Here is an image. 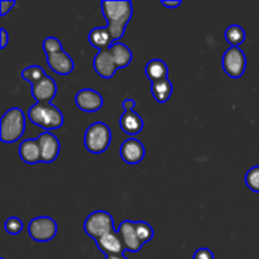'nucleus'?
<instances>
[{"label":"nucleus","mask_w":259,"mask_h":259,"mask_svg":"<svg viewBox=\"0 0 259 259\" xmlns=\"http://www.w3.org/2000/svg\"><path fill=\"white\" fill-rule=\"evenodd\" d=\"M101 8L108 22L106 28L115 43L125 33L126 25L133 15V5L131 2H101Z\"/></svg>","instance_id":"nucleus-1"},{"label":"nucleus","mask_w":259,"mask_h":259,"mask_svg":"<svg viewBox=\"0 0 259 259\" xmlns=\"http://www.w3.org/2000/svg\"><path fill=\"white\" fill-rule=\"evenodd\" d=\"M28 118L30 119L33 124L46 129V131L61 128L63 125V121H65L63 114L51 103L34 104L28 111Z\"/></svg>","instance_id":"nucleus-2"},{"label":"nucleus","mask_w":259,"mask_h":259,"mask_svg":"<svg viewBox=\"0 0 259 259\" xmlns=\"http://www.w3.org/2000/svg\"><path fill=\"white\" fill-rule=\"evenodd\" d=\"M25 131V116L22 109L12 108L5 111L0 121V139L4 143H14Z\"/></svg>","instance_id":"nucleus-3"},{"label":"nucleus","mask_w":259,"mask_h":259,"mask_svg":"<svg viewBox=\"0 0 259 259\" xmlns=\"http://www.w3.org/2000/svg\"><path fill=\"white\" fill-rule=\"evenodd\" d=\"M85 147L90 153L100 154L109 148L111 142L110 128L105 123H94L85 132Z\"/></svg>","instance_id":"nucleus-4"},{"label":"nucleus","mask_w":259,"mask_h":259,"mask_svg":"<svg viewBox=\"0 0 259 259\" xmlns=\"http://www.w3.org/2000/svg\"><path fill=\"white\" fill-rule=\"evenodd\" d=\"M83 229L89 237L96 240L108 233L114 232V219L109 212L104 211V210H98V211L91 212L86 218L85 223H83Z\"/></svg>","instance_id":"nucleus-5"},{"label":"nucleus","mask_w":259,"mask_h":259,"mask_svg":"<svg viewBox=\"0 0 259 259\" xmlns=\"http://www.w3.org/2000/svg\"><path fill=\"white\" fill-rule=\"evenodd\" d=\"M28 234L34 242H50L57 234V224L50 217H38L30 220Z\"/></svg>","instance_id":"nucleus-6"},{"label":"nucleus","mask_w":259,"mask_h":259,"mask_svg":"<svg viewBox=\"0 0 259 259\" xmlns=\"http://www.w3.org/2000/svg\"><path fill=\"white\" fill-rule=\"evenodd\" d=\"M222 65L228 76L238 78L247 68V57L239 47H229L223 56Z\"/></svg>","instance_id":"nucleus-7"},{"label":"nucleus","mask_w":259,"mask_h":259,"mask_svg":"<svg viewBox=\"0 0 259 259\" xmlns=\"http://www.w3.org/2000/svg\"><path fill=\"white\" fill-rule=\"evenodd\" d=\"M75 103L78 109L86 113H95L103 108L104 99L98 91L93 89H82L75 96Z\"/></svg>","instance_id":"nucleus-8"},{"label":"nucleus","mask_w":259,"mask_h":259,"mask_svg":"<svg viewBox=\"0 0 259 259\" xmlns=\"http://www.w3.org/2000/svg\"><path fill=\"white\" fill-rule=\"evenodd\" d=\"M40 148V162L51 163L55 161L60 153V142L51 132H45L37 138Z\"/></svg>","instance_id":"nucleus-9"},{"label":"nucleus","mask_w":259,"mask_h":259,"mask_svg":"<svg viewBox=\"0 0 259 259\" xmlns=\"http://www.w3.org/2000/svg\"><path fill=\"white\" fill-rule=\"evenodd\" d=\"M94 68L96 73L104 78H111L115 75L118 66H116L115 60L113 57L110 48L104 51H99L94 57Z\"/></svg>","instance_id":"nucleus-10"},{"label":"nucleus","mask_w":259,"mask_h":259,"mask_svg":"<svg viewBox=\"0 0 259 259\" xmlns=\"http://www.w3.org/2000/svg\"><path fill=\"white\" fill-rule=\"evenodd\" d=\"M120 156L125 163L137 164L143 161L144 156H146V148L138 139L129 138L121 144Z\"/></svg>","instance_id":"nucleus-11"},{"label":"nucleus","mask_w":259,"mask_h":259,"mask_svg":"<svg viewBox=\"0 0 259 259\" xmlns=\"http://www.w3.org/2000/svg\"><path fill=\"white\" fill-rule=\"evenodd\" d=\"M56 93H57V85L50 76H46L37 83L32 85V95L37 103L50 104L55 99Z\"/></svg>","instance_id":"nucleus-12"},{"label":"nucleus","mask_w":259,"mask_h":259,"mask_svg":"<svg viewBox=\"0 0 259 259\" xmlns=\"http://www.w3.org/2000/svg\"><path fill=\"white\" fill-rule=\"evenodd\" d=\"M118 234L120 237L121 242H123L124 247H125V250H129V252H138L142 248V245H143V243L139 239L138 234H137L134 222L124 220L119 225Z\"/></svg>","instance_id":"nucleus-13"},{"label":"nucleus","mask_w":259,"mask_h":259,"mask_svg":"<svg viewBox=\"0 0 259 259\" xmlns=\"http://www.w3.org/2000/svg\"><path fill=\"white\" fill-rule=\"evenodd\" d=\"M47 65L53 72L58 73V75H68L75 68V63L71 58L70 55L65 52V51H60V52L52 53V55L47 56Z\"/></svg>","instance_id":"nucleus-14"},{"label":"nucleus","mask_w":259,"mask_h":259,"mask_svg":"<svg viewBox=\"0 0 259 259\" xmlns=\"http://www.w3.org/2000/svg\"><path fill=\"white\" fill-rule=\"evenodd\" d=\"M96 245L106 257L114 254H123L124 250H125V247H124L118 232L108 233L104 237L96 239Z\"/></svg>","instance_id":"nucleus-15"},{"label":"nucleus","mask_w":259,"mask_h":259,"mask_svg":"<svg viewBox=\"0 0 259 259\" xmlns=\"http://www.w3.org/2000/svg\"><path fill=\"white\" fill-rule=\"evenodd\" d=\"M120 128L129 136H137L143 131V119L136 111H124L120 116Z\"/></svg>","instance_id":"nucleus-16"},{"label":"nucleus","mask_w":259,"mask_h":259,"mask_svg":"<svg viewBox=\"0 0 259 259\" xmlns=\"http://www.w3.org/2000/svg\"><path fill=\"white\" fill-rule=\"evenodd\" d=\"M88 38L90 45L99 51L108 50V48H110L111 45L114 43L113 37H111L110 32H109V29L106 27L94 28V29L89 33Z\"/></svg>","instance_id":"nucleus-17"},{"label":"nucleus","mask_w":259,"mask_h":259,"mask_svg":"<svg viewBox=\"0 0 259 259\" xmlns=\"http://www.w3.org/2000/svg\"><path fill=\"white\" fill-rule=\"evenodd\" d=\"M19 156L28 164H35L40 162V148L37 139L23 141L19 147Z\"/></svg>","instance_id":"nucleus-18"},{"label":"nucleus","mask_w":259,"mask_h":259,"mask_svg":"<svg viewBox=\"0 0 259 259\" xmlns=\"http://www.w3.org/2000/svg\"><path fill=\"white\" fill-rule=\"evenodd\" d=\"M172 91H174V86H172V82L168 80V77L151 83L152 95L159 104L167 103L168 99L171 98Z\"/></svg>","instance_id":"nucleus-19"},{"label":"nucleus","mask_w":259,"mask_h":259,"mask_svg":"<svg viewBox=\"0 0 259 259\" xmlns=\"http://www.w3.org/2000/svg\"><path fill=\"white\" fill-rule=\"evenodd\" d=\"M110 51L113 53V57L115 60L118 68L126 67L132 62V60H133V53H132L131 48L128 46L123 45V43H113L110 47Z\"/></svg>","instance_id":"nucleus-20"},{"label":"nucleus","mask_w":259,"mask_h":259,"mask_svg":"<svg viewBox=\"0 0 259 259\" xmlns=\"http://www.w3.org/2000/svg\"><path fill=\"white\" fill-rule=\"evenodd\" d=\"M146 75L151 80V82L163 80L168 76V67H167L164 61L156 58V60H152L147 63Z\"/></svg>","instance_id":"nucleus-21"},{"label":"nucleus","mask_w":259,"mask_h":259,"mask_svg":"<svg viewBox=\"0 0 259 259\" xmlns=\"http://www.w3.org/2000/svg\"><path fill=\"white\" fill-rule=\"evenodd\" d=\"M225 38H227L230 47H238V46L242 45L245 40V32L240 25H229L227 30H225Z\"/></svg>","instance_id":"nucleus-22"},{"label":"nucleus","mask_w":259,"mask_h":259,"mask_svg":"<svg viewBox=\"0 0 259 259\" xmlns=\"http://www.w3.org/2000/svg\"><path fill=\"white\" fill-rule=\"evenodd\" d=\"M46 76L47 75H46L45 70H43L40 66L37 65L28 66V67H25L24 70L22 71V77L24 78L25 81H28L29 83H32V85L37 83L38 81H40L43 77H46Z\"/></svg>","instance_id":"nucleus-23"},{"label":"nucleus","mask_w":259,"mask_h":259,"mask_svg":"<svg viewBox=\"0 0 259 259\" xmlns=\"http://www.w3.org/2000/svg\"><path fill=\"white\" fill-rule=\"evenodd\" d=\"M134 225H136V230H137V234H138L139 239L143 244L148 243L149 240L153 238L154 235V230L148 223L146 222H134Z\"/></svg>","instance_id":"nucleus-24"},{"label":"nucleus","mask_w":259,"mask_h":259,"mask_svg":"<svg viewBox=\"0 0 259 259\" xmlns=\"http://www.w3.org/2000/svg\"><path fill=\"white\" fill-rule=\"evenodd\" d=\"M245 184L253 192L259 194V166H254L245 175Z\"/></svg>","instance_id":"nucleus-25"},{"label":"nucleus","mask_w":259,"mask_h":259,"mask_svg":"<svg viewBox=\"0 0 259 259\" xmlns=\"http://www.w3.org/2000/svg\"><path fill=\"white\" fill-rule=\"evenodd\" d=\"M23 228H24V225H23V222L19 219V218L12 217L9 218V219L5 220L4 223L5 232L10 235L19 234V233L23 230Z\"/></svg>","instance_id":"nucleus-26"},{"label":"nucleus","mask_w":259,"mask_h":259,"mask_svg":"<svg viewBox=\"0 0 259 259\" xmlns=\"http://www.w3.org/2000/svg\"><path fill=\"white\" fill-rule=\"evenodd\" d=\"M43 51H45L46 56L52 55V53L60 52V51H63L62 45H61L60 40L55 37H47L45 40H43Z\"/></svg>","instance_id":"nucleus-27"},{"label":"nucleus","mask_w":259,"mask_h":259,"mask_svg":"<svg viewBox=\"0 0 259 259\" xmlns=\"http://www.w3.org/2000/svg\"><path fill=\"white\" fill-rule=\"evenodd\" d=\"M194 259H215V258L211 250L207 249V248H200V249H197L196 252H195Z\"/></svg>","instance_id":"nucleus-28"},{"label":"nucleus","mask_w":259,"mask_h":259,"mask_svg":"<svg viewBox=\"0 0 259 259\" xmlns=\"http://www.w3.org/2000/svg\"><path fill=\"white\" fill-rule=\"evenodd\" d=\"M14 5H15L14 0H10V2L9 0H2V2H0V15H2V17L7 15L8 13L13 9Z\"/></svg>","instance_id":"nucleus-29"},{"label":"nucleus","mask_w":259,"mask_h":259,"mask_svg":"<svg viewBox=\"0 0 259 259\" xmlns=\"http://www.w3.org/2000/svg\"><path fill=\"white\" fill-rule=\"evenodd\" d=\"M134 108H136V101L133 99H125L123 101L124 111H133Z\"/></svg>","instance_id":"nucleus-30"},{"label":"nucleus","mask_w":259,"mask_h":259,"mask_svg":"<svg viewBox=\"0 0 259 259\" xmlns=\"http://www.w3.org/2000/svg\"><path fill=\"white\" fill-rule=\"evenodd\" d=\"M0 34H2V42H0V48H2V50H4V48L7 47V45H8V40H9V34H8V32L4 29V28H2V29H0Z\"/></svg>","instance_id":"nucleus-31"},{"label":"nucleus","mask_w":259,"mask_h":259,"mask_svg":"<svg viewBox=\"0 0 259 259\" xmlns=\"http://www.w3.org/2000/svg\"><path fill=\"white\" fill-rule=\"evenodd\" d=\"M161 4L163 5V7L169 8V9H174V8L180 7V5H181V2H177V0H175V2H167V0H161Z\"/></svg>","instance_id":"nucleus-32"},{"label":"nucleus","mask_w":259,"mask_h":259,"mask_svg":"<svg viewBox=\"0 0 259 259\" xmlns=\"http://www.w3.org/2000/svg\"><path fill=\"white\" fill-rule=\"evenodd\" d=\"M105 259H128L124 254H114V255H108Z\"/></svg>","instance_id":"nucleus-33"},{"label":"nucleus","mask_w":259,"mask_h":259,"mask_svg":"<svg viewBox=\"0 0 259 259\" xmlns=\"http://www.w3.org/2000/svg\"><path fill=\"white\" fill-rule=\"evenodd\" d=\"M2 259H5V258H2Z\"/></svg>","instance_id":"nucleus-34"}]
</instances>
